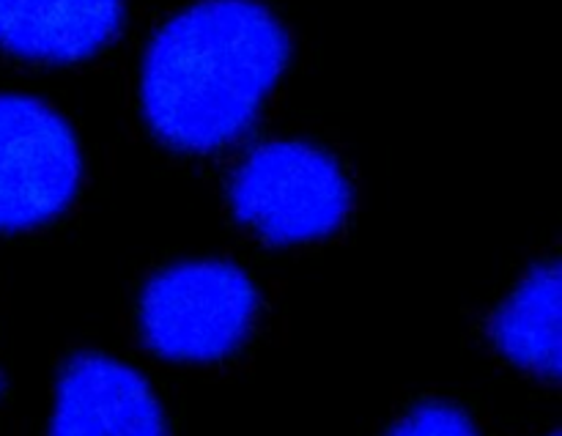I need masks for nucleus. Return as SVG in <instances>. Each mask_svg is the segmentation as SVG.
I'll return each mask as SVG.
<instances>
[{"label":"nucleus","mask_w":562,"mask_h":436,"mask_svg":"<svg viewBox=\"0 0 562 436\" xmlns=\"http://www.w3.org/2000/svg\"><path fill=\"white\" fill-rule=\"evenodd\" d=\"M119 22L121 0H0V44L27 58H86Z\"/></svg>","instance_id":"7"},{"label":"nucleus","mask_w":562,"mask_h":436,"mask_svg":"<svg viewBox=\"0 0 562 436\" xmlns=\"http://www.w3.org/2000/svg\"><path fill=\"white\" fill-rule=\"evenodd\" d=\"M80 185V148L55 110L0 97V231H25L64 212Z\"/></svg>","instance_id":"4"},{"label":"nucleus","mask_w":562,"mask_h":436,"mask_svg":"<svg viewBox=\"0 0 562 436\" xmlns=\"http://www.w3.org/2000/svg\"><path fill=\"white\" fill-rule=\"evenodd\" d=\"M234 212L272 245L316 242L340 228L351 192L333 157L305 143H269L236 170Z\"/></svg>","instance_id":"3"},{"label":"nucleus","mask_w":562,"mask_h":436,"mask_svg":"<svg viewBox=\"0 0 562 436\" xmlns=\"http://www.w3.org/2000/svg\"><path fill=\"white\" fill-rule=\"evenodd\" d=\"M387 436H483L464 410L442 401H428L401 417Z\"/></svg>","instance_id":"8"},{"label":"nucleus","mask_w":562,"mask_h":436,"mask_svg":"<svg viewBox=\"0 0 562 436\" xmlns=\"http://www.w3.org/2000/svg\"><path fill=\"white\" fill-rule=\"evenodd\" d=\"M49 436H170L157 393L110 355H77L55 384Z\"/></svg>","instance_id":"5"},{"label":"nucleus","mask_w":562,"mask_h":436,"mask_svg":"<svg viewBox=\"0 0 562 436\" xmlns=\"http://www.w3.org/2000/svg\"><path fill=\"white\" fill-rule=\"evenodd\" d=\"M285 58L289 38L263 5L203 0L170 20L148 49V121L173 146H223L250 124Z\"/></svg>","instance_id":"1"},{"label":"nucleus","mask_w":562,"mask_h":436,"mask_svg":"<svg viewBox=\"0 0 562 436\" xmlns=\"http://www.w3.org/2000/svg\"><path fill=\"white\" fill-rule=\"evenodd\" d=\"M258 289L231 261H181L148 280L140 297V335L170 362L203 366L234 355L258 318Z\"/></svg>","instance_id":"2"},{"label":"nucleus","mask_w":562,"mask_h":436,"mask_svg":"<svg viewBox=\"0 0 562 436\" xmlns=\"http://www.w3.org/2000/svg\"><path fill=\"white\" fill-rule=\"evenodd\" d=\"M494 349L536 379L562 373V272L558 261L538 264L505 297L488 322Z\"/></svg>","instance_id":"6"}]
</instances>
